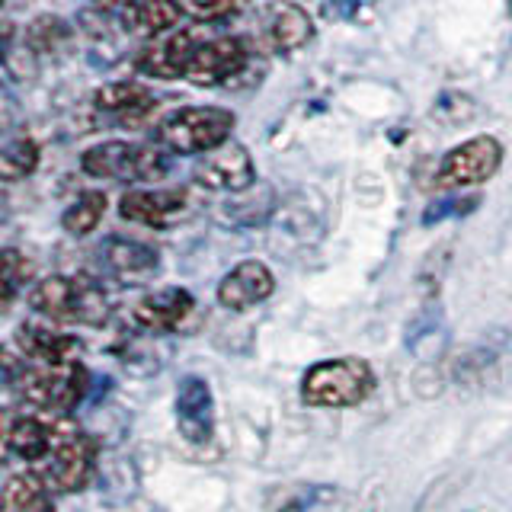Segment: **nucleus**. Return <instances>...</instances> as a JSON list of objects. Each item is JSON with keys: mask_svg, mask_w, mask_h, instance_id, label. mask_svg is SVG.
Returning <instances> with one entry per match:
<instances>
[{"mask_svg": "<svg viewBox=\"0 0 512 512\" xmlns=\"http://www.w3.org/2000/svg\"><path fill=\"white\" fill-rule=\"evenodd\" d=\"M4 368H7L10 388L20 391V397L29 400V404H36L42 410H52V413H71L80 400H84L87 384H90L87 368L80 362L32 365V368H23V372H16L13 362H10V352H7Z\"/></svg>", "mask_w": 512, "mask_h": 512, "instance_id": "nucleus-1", "label": "nucleus"}, {"mask_svg": "<svg viewBox=\"0 0 512 512\" xmlns=\"http://www.w3.org/2000/svg\"><path fill=\"white\" fill-rule=\"evenodd\" d=\"M96 461V445L77 423L55 416L52 420V448L36 464V474L45 480V487L58 493H77L87 487Z\"/></svg>", "mask_w": 512, "mask_h": 512, "instance_id": "nucleus-2", "label": "nucleus"}, {"mask_svg": "<svg viewBox=\"0 0 512 512\" xmlns=\"http://www.w3.org/2000/svg\"><path fill=\"white\" fill-rule=\"evenodd\" d=\"M234 112L221 106H186L157 125V141L176 154H208L228 144L234 132Z\"/></svg>", "mask_w": 512, "mask_h": 512, "instance_id": "nucleus-3", "label": "nucleus"}, {"mask_svg": "<svg viewBox=\"0 0 512 512\" xmlns=\"http://www.w3.org/2000/svg\"><path fill=\"white\" fill-rule=\"evenodd\" d=\"M375 375L362 359H327L308 368L301 397L308 407H356L372 394Z\"/></svg>", "mask_w": 512, "mask_h": 512, "instance_id": "nucleus-4", "label": "nucleus"}, {"mask_svg": "<svg viewBox=\"0 0 512 512\" xmlns=\"http://www.w3.org/2000/svg\"><path fill=\"white\" fill-rule=\"evenodd\" d=\"M29 308L52 320H71V324H103L109 314V301L100 285L87 279L52 276L42 279L29 292Z\"/></svg>", "mask_w": 512, "mask_h": 512, "instance_id": "nucleus-5", "label": "nucleus"}, {"mask_svg": "<svg viewBox=\"0 0 512 512\" xmlns=\"http://www.w3.org/2000/svg\"><path fill=\"white\" fill-rule=\"evenodd\" d=\"M84 173L96 180H119V183H141L157 180L167 170L164 154L154 144H135V141H103L93 144L80 157Z\"/></svg>", "mask_w": 512, "mask_h": 512, "instance_id": "nucleus-6", "label": "nucleus"}, {"mask_svg": "<svg viewBox=\"0 0 512 512\" xmlns=\"http://www.w3.org/2000/svg\"><path fill=\"white\" fill-rule=\"evenodd\" d=\"M500 164H503V144L493 135H480L445 154L436 183L442 189L477 186V183H487L490 176L500 170Z\"/></svg>", "mask_w": 512, "mask_h": 512, "instance_id": "nucleus-7", "label": "nucleus"}, {"mask_svg": "<svg viewBox=\"0 0 512 512\" xmlns=\"http://www.w3.org/2000/svg\"><path fill=\"white\" fill-rule=\"evenodd\" d=\"M250 64V48L237 36H215L199 45V52L192 55L186 80L196 87H221L240 77Z\"/></svg>", "mask_w": 512, "mask_h": 512, "instance_id": "nucleus-8", "label": "nucleus"}, {"mask_svg": "<svg viewBox=\"0 0 512 512\" xmlns=\"http://www.w3.org/2000/svg\"><path fill=\"white\" fill-rule=\"evenodd\" d=\"M196 183L205 186V189H215V192H244L253 186L256 180V170H253V160H250V151L244 144L237 141H228L221 144V148L208 151L199 167H196Z\"/></svg>", "mask_w": 512, "mask_h": 512, "instance_id": "nucleus-9", "label": "nucleus"}, {"mask_svg": "<svg viewBox=\"0 0 512 512\" xmlns=\"http://www.w3.org/2000/svg\"><path fill=\"white\" fill-rule=\"evenodd\" d=\"M205 39H199V29H176L167 39L154 42L148 52L138 58V71L157 77V80H176L186 77L192 55L199 52V45Z\"/></svg>", "mask_w": 512, "mask_h": 512, "instance_id": "nucleus-10", "label": "nucleus"}, {"mask_svg": "<svg viewBox=\"0 0 512 512\" xmlns=\"http://www.w3.org/2000/svg\"><path fill=\"white\" fill-rule=\"evenodd\" d=\"M189 205L186 189H132L119 202V212L125 221L151 224V228H167L180 221Z\"/></svg>", "mask_w": 512, "mask_h": 512, "instance_id": "nucleus-11", "label": "nucleus"}, {"mask_svg": "<svg viewBox=\"0 0 512 512\" xmlns=\"http://www.w3.org/2000/svg\"><path fill=\"white\" fill-rule=\"evenodd\" d=\"M176 423H180V432L192 445H202L212 439L215 400L205 378H196V375L183 378L180 397H176Z\"/></svg>", "mask_w": 512, "mask_h": 512, "instance_id": "nucleus-12", "label": "nucleus"}, {"mask_svg": "<svg viewBox=\"0 0 512 512\" xmlns=\"http://www.w3.org/2000/svg\"><path fill=\"white\" fill-rule=\"evenodd\" d=\"M272 288H276L272 272L263 263L244 260L218 282V304L228 311H247L253 304L266 301L272 295Z\"/></svg>", "mask_w": 512, "mask_h": 512, "instance_id": "nucleus-13", "label": "nucleus"}, {"mask_svg": "<svg viewBox=\"0 0 512 512\" xmlns=\"http://www.w3.org/2000/svg\"><path fill=\"white\" fill-rule=\"evenodd\" d=\"M93 106L100 112H109V116H116L128 128L144 125L157 112L154 93L144 84H135V80H116V84L100 87L93 96Z\"/></svg>", "mask_w": 512, "mask_h": 512, "instance_id": "nucleus-14", "label": "nucleus"}, {"mask_svg": "<svg viewBox=\"0 0 512 512\" xmlns=\"http://www.w3.org/2000/svg\"><path fill=\"white\" fill-rule=\"evenodd\" d=\"M266 39L276 52H298L301 45H308L314 36V23L304 7L292 4V0H276L266 10Z\"/></svg>", "mask_w": 512, "mask_h": 512, "instance_id": "nucleus-15", "label": "nucleus"}, {"mask_svg": "<svg viewBox=\"0 0 512 512\" xmlns=\"http://www.w3.org/2000/svg\"><path fill=\"white\" fill-rule=\"evenodd\" d=\"M48 448H52V420H39V416H4V452L7 458L16 455L29 464H39Z\"/></svg>", "mask_w": 512, "mask_h": 512, "instance_id": "nucleus-16", "label": "nucleus"}, {"mask_svg": "<svg viewBox=\"0 0 512 512\" xmlns=\"http://www.w3.org/2000/svg\"><path fill=\"white\" fill-rule=\"evenodd\" d=\"M189 311H192V295L186 288H164V292H154L138 304L135 324L144 330L164 333V330L180 327Z\"/></svg>", "mask_w": 512, "mask_h": 512, "instance_id": "nucleus-17", "label": "nucleus"}, {"mask_svg": "<svg viewBox=\"0 0 512 512\" xmlns=\"http://www.w3.org/2000/svg\"><path fill=\"white\" fill-rule=\"evenodd\" d=\"M183 7L176 0H132L122 7V23L135 36H164L180 23Z\"/></svg>", "mask_w": 512, "mask_h": 512, "instance_id": "nucleus-18", "label": "nucleus"}, {"mask_svg": "<svg viewBox=\"0 0 512 512\" xmlns=\"http://www.w3.org/2000/svg\"><path fill=\"white\" fill-rule=\"evenodd\" d=\"M20 340V349L29 359H36L39 365H71L80 356V343L71 340V336L52 333L45 327H23L16 333Z\"/></svg>", "mask_w": 512, "mask_h": 512, "instance_id": "nucleus-19", "label": "nucleus"}, {"mask_svg": "<svg viewBox=\"0 0 512 512\" xmlns=\"http://www.w3.org/2000/svg\"><path fill=\"white\" fill-rule=\"evenodd\" d=\"M0 512H55V503L39 474H13L4 484V509Z\"/></svg>", "mask_w": 512, "mask_h": 512, "instance_id": "nucleus-20", "label": "nucleus"}, {"mask_svg": "<svg viewBox=\"0 0 512 512\" xmlns=\"http://www.w3.org/2000/svg\"><path fill=\"white\" fill-rule=\"evenodd\" d=\"M71 39H74V32H71V26L61 20V16H36L29 26H26V36H23V42L32 48L36 55H61L64 48L71 45Z\"/></svg>", "mask_w": 512, "mask_h": 512, "instance_id": "nucleus-21", "label": "nucleus"}, {"mask_svg": "<svg viewBox=\"0 0 512 512\" xmlns=\"http://www.w3.org/2000/svg\"><path fill=\"white\" fill-rule=\"evenodd\" d=\"M106 263L109 269H116L119 276H144V272L157 269V250L135 244V240L112 237L106 244Z\"/></svg>", "mask_w": 512, "mask_h": 512, "instance_id": "nucleus-22", "label": "nucleus"}, {"mask_svg": "<svg viewBox=\"0 0 512 512\" xmlns=\"http://www.w3.org/2000/svg\"><path fill=\"white\" fill-rule=\"evenodd\" d=\"M36 167H39V144L32 138L20 135L4 144V154H0V176H4L7 183L23 180V176H29Z\"/></svg>", "mask_w": 512, "mask_h": 512, "instance_id": "nucleus-23", "label": "nucleus"}, {"mask_svg": "<svg viewBox=\"0 0 512 512\" xmlns=\"http://www.w3.org/2000/svg\"><path fill=\"white\" fill-rule=\"evenodd\" d=\"M103 212H106V196L103 192H84L68 212L61 215V224H64V231L74 234V237H84L90 234L96 224L103 221Z\"/></svg>", "mask_w": 512, "mask_h": 512, "instance_id": "nucleus-24", "label": "nucleus"}, {"mask_svg": "<svg viewBox=\"0 0 512 512\" xmlns=\"http://www.w3.org/2000/svg\"><path fill=\"white\" fill-rule=\"evenodd\" d=\"M32 276V266L26 256H20L16 250H4L0 253V288H4V308L13 301L16 288L26 285Z\"/></svg>", "mask_w": 512, "mask_h": 512, "instance_id": "nucleus-25", "label": "nucleus"}, {"mask_svg": "<svg viewBox=\"0 0 512 512\" xmlns=\"http://www.w3.org/2000/svg\"><path fill=\"white\" fill-rule=\"evenodd\" d=\"M183 7L186 16L199 23H215L221 16H228L234 10V0H176Z\"/></svg>", "mask_w": 512, "mask_h": 512, "instance_id": "nucleus-26", "label": "nucleus"}, {"mask_svg": "<svg viewBox=\"0 0 512 512\" xmlns=\"http://www.w3.org/2000/svg\"><path fill=\"white\" fill-rule=\"evenodd\" d=\"M128 7V4H132V0H100V7Z\"/></svg>", "mask_w": 512, "mask_h": 512, "instance_id": "nucleus-27", "label": "nucleus"}, {"mask_svg": "<svg viewBox=\"0 0 512 512\" xmlns=\"http://www.w3.org/2000/svg\"><path fill=\"white\" fill-rule=\"evenodd\" d=\"M4 4H10V0H4Z\"/></svg>", "mask_w": 512, "mask_h": 512, "instance_id": "nucleus-28", "label": "nucleus"}]
</instances>
